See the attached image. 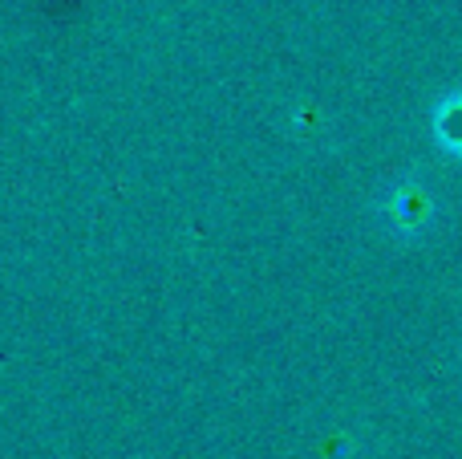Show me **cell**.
<instances>
[{"label":"cell","mask_w":462,"mask_h":459,"mask_svg":"<svg viewBox=\"0 0 462 459\" xmlns=\"http://www.w3.org/2000/svg\"><path fill=\"white\" fill-rule=\"evenodd\" d=\"M382 211L398 236H418L434 224V192L418 175H406L390 187Z\"/></svg>","instance_id":"1"},{"label":"cell","mask_w":462,"mask_h":459,"mask_svg":"<svg viewBox=\"0 0 462 459\" xmlns=\"http://www.w3.org/2000/svg\"><path fill=\"white\" fill-rule=\"evenodd\" d=\"M430 130H434V143H439L442 151L455 155V159H462V89H455V94H442L439 102H434Z\"/></svg>","instance_id":"2"}]
</instances>
